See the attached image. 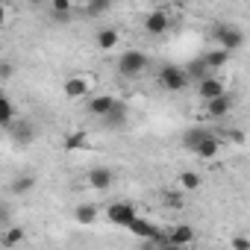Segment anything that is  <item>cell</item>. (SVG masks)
<instances>
[{"instance_id": "cell-1", "label": "cell", "mask_w": 250, "mask_h": 250, "mask_svg": "<svg viewBox=\"0 0 250 250\" xmlns=\"http://www.w3.org/2000/svg\"><path fill=\"white\" fill-rule=\"evenodd\" d=\"M118 71H121V77H127V80L142 77L147 71V56L142 50H124L118 56Z\"/></svg>"}, {"instance_id": "cell-2", "label": "cell", "mask_w": 250, "mask_h": 250, "mask_svg": "<svg viewBox=\"0 0 250 250\" xmlns=\"http://www.w3.org/2000/svg\"><path fill=\"white\" fill-rule=\"evenodd\" d=\"M212 36H215L218 47L227 50V53H232V50H238V47L244 44V33H241L235 24H218V27L212 30Z\"/></svg>"}, {"instance_id": "cell-3", "label": "cell", "mask_w": 250, "mask_h": 250, "mask_svg": "<svg viewBox=\"0 0 250 250\" xmlns=\"http://www.w3.org/2000/svg\"><path fill=\"white\" fill-rule=\"evenodd\" d=\"M6 130H9V139H12L15 145H21V147L33 145V142H36V133H39V130H36V124H33L30 118H15Z\"/></svg>"}, {"instance_id": "cell-4", "label": "cell", "mask_w": 250, "mask_h": 250, "mask_svg": "<svg viewBox=\"0 0 250 250\" xmlns=\"http://www.w3.org/2000/svg\"><path fill=\"white\" fill-rule=\"evenodd\" d=\"M159 85L165 91H183L188 85V77L180 65H162L159 68Z\"/></svg>"}, {"instance_id": "cell-5", "label": "cell", "mask_w": 250, "mask_h": 250, "mask_svg": "<svg viewBox=\"0 0 250 250\" xmlns=\"http://www.w3.org/2000/svg\"><path fill=\"white\" fill-rule=\"evenodd\" d=\"M106 215H109V221H112V224H118V227H130V221H133V218H139V215H136V209H133L130 203H112V206L106 209Z\"/></svg>"}, {"instance_id": "cell-6", "label": "cell", "mask_w": 250, "mask_h": 250, "mask_svg": "<svg viewBox=\"0 0 250 250\" xmlns=\"http://www.w3.org/2000/svg\"><path fill=\"white\" fill-rule=\"evenodd\" d=\"M88 91H91V85H88L85 77H68L65 85H62V94H65L68 100H80V97H85Z\"/></svg>"}, {"instance_id": "cell-7", "label": "cell", "mask_w": 250, "mask_h": 250, "mask_svg": "<svg viewBox=\"0 0 250 250\" xmlns=\"http://www.w3.org/2000/svg\"><path fill=\"white\" fill-rule=\"evenodd\" d=\"M168 27H171V18H168V12H162V9H153V12L145 18V30H147L150 36H162Z\"/></svg>"}, {"instance_id": "cell-8", "label": "cell", "mask_w": 250, "mask_h": 250, "mask_svg": "<svg viewBox=\"0 0 250 250\" xmlns=\"http://www.w3.org/2000/svg\"><path fill=\"white\" fill-rule=\"evenodd\" d=\"M197 91H200V97L209 103V100H215V97H221V94H227V85L218 80V77H206V80H200V85H197Z\"/></svg>"}, {"instance_id": "cell-9", "label": "cell", "mask_w": 250, "mask_h": 250, "mask_svg": "<svg viewBox=\"0 0 250 250\" xmlns=\"http://www.w3.org/2000/svg\"><path fill=\"white\" fill-rule=\"evenodd\" d=\"M112 183H115V174H112L109 168H91V171H88V186H91V188L106 191V188H112Z\"/></svg>"}, {"instance_id": "cell-10", "label": "cell", "mask_w": 250, "mask_h": 250, "mask_svg": "<svg viewBox=\"0 0 250 250\" xmlns=\"http://www.w3.org/2000/svg\"><path fill=\"white\" fill-rule=\"evenodd\" d=\"M118 100L112 97V94H97V97H91L88 100V112L94 115V118H106L109 112H112V106H115Z\"/></svg>"}, {"instance_id": "cell-11", "label": "cell", "mask_w": 250, "mask_h": 250, "mask_svg": "<svg viewBox=\"0 0 250 250\" xmlns=\"http://www.w3.org/2000/svg\"><path fill=\"white\" fill-rule=\"evenodd\" d=\"M127 118H130V115H127V106H124V103L118 100V103L112 106V112H109L106 118H100V121H103V127L118 130V127H124V124H127Z\"/></svg>"}, {"instance_id": "cell-12", "label": "cell", "mask_w": 250, "mask_h": 250, "mask_svg": "<svg viewBox=\"0 0 250 250\" xmlns=\"http://www.w3.org/2000/svg\"><path fill=\"white\" fill-rule=\"evenodd\" d=\"M218 150H221V142H218V136H212V133H206V136H203V142L194 147V153H197L200 159H215V156H218Z\"/></svg>"}, {"instance_id": "cell-13", "label": "cell", "mask_w": 250, "mask_h": 250, "mask_svg": "<svg viewBox=\"0 0 250 250\" xmlns=\"http://www.w3.org/2000/svg\"><path fill=\"white\" fill-rule=\"evenodd\" d=\"M194 241V229L188 227V224H177L174 229H171V235H168V244H177V247H186V244H191Z\"/></svg>"}, {"instance_id": "cell-14", "label": "cell", "mask_w": 250, "mask_h": 250, "mask_svg": "<svg viewBox=\"0 0 250 250\" xmlns=\"http://www.w3.org/2000/svg\"><path fill=\"white\" fill-rule=\"evenodd\" d=\"M200 62L206 65V71H218V68H224V65L229 62V53H227V50H221V47H215V50L203 53V59H200Z\"/></svg>"}, {"instance_id": "cell-15", "label": "cell", "mask_w": 250, "mask_h": 250, "mask_svg": "<svg viewBox=\"0 0 250 250\" xmlns=\"http://www.w3.org/2000/svg\"><path fill=\"white\" fill-rule=\"evenodd\" d=\"M229 109H232V97L229 94H221V97H215V100L206 103V112L212 118H224V115H229Z\"/></svg>"}, {"instance_id": "cell-16", "label": "cell", "mask_w": 250, "mask_h": 250, "mask_svg": "<svg viewBox=\"0 0 250 250\" xmlns=\"http://www.w3.org/2000/svg\"><path fill=\"white\" fill-rule=\"evenodd\" d=\"M33 188H36V177H33V174H21V177H15L12 186H9V191H12L15 197H24V194H30Z\"/></svg>"}, {"instance_id": "cell-17", "label": "cell", "mask_w": 250, "mask_h": 250, "mask_svg": "<svg viewBox=\"0 0 250 250\" xmlns=\"http://www.w3.org/2000/svg\"><path fill=\"white\" fill-rule=\"evenodd\" d=\"M118 30H112V27H103V30H97V36H94V42H97V47L100 50H112V47H118Z\"/></svg>"}, {"instance_id": "cell-18", "label": "cell", "mask_w": 250, "mask_h": 250, "mask_svg": "<svg viewBox=\"0 0 250 250\" xmlns=\"http://www.w3.org/2000/svg\"><path fill=\"white\" fill-rule=\"evenodd\" d=\"M24 238H27V229H24V227H9L3 235H0V244H3L6 250H12V247H18Z\"/></svg>"}, {"instance_id": "cell-19", "label": "cell", "mask_w": 250, "mask_h": 250, "mask_svg": "<svg viewBox=\"0 0 250 250\" xmlns=\"http://www.w3.org/2000/svg\"><path fill=\"white\" fill-rule=\"evenodd\" d=\"M15 118H18V112L12 106V100L9 97H0V127H9Z\"/></svg>"}, {"instance_id": "cell-20", "label": "cell", "mask_w": 250, "mask_h": 250, "mask_svg": "<svg viewBox=\"0 0 250 250\" xmlns=\"http://www.w3.org/2000/svg\"><path fill=\"white\" fill-rule=\"evenodd\" d=\"M62 147H65V150H83V147H88V136H85L83 130H77V133H71V136L62 142Z\"/></svg>"}, {"instance_id": "cell-21", "label": "cell", "mask_w": 250, "mask_h": 250, "mask_svg": "<svg viewBox=\"0 0 250 250\" xmlns=\"http://www.w3.org/2000/svg\"><path fill=\"white\" fill-rule=\"evenodd\" d=\"M206 133H209V130H203V127H191V130L183 136V145H186L188 150H194V147L203 142V136H206Z\"/></svg>"}, {"instance_id": "cell-22", "label": "cell", "mask_w": 250, "mask_h": 250, "mask_svg": "<svg viewBox=\"0 0 250 250\" xmlns=\"http://www.w3.org/2000/svg\"><path fill=\"white\" fill-rule=\"evenodd\" d=\"M183 71H186V77H188V80H191V77H194V80H206V77H209V71H206V65H203L200 59L188 62V65H186Z\"/></svg>"}, {"instance_id": "cell-23", "label": "cell", "mask_w": 250, "mask_h": 250, "mask_svg": "<svg viewBox=\"0 0 250 250\" xmlns=\"http://www.w3.org/2000/svg\"><path fill=\"white\" fill-rule=\"evenodd\" d=\"M77 221H80V224H94V221H97V206H91V203L77 206Z\"/></svg>"}, {"instance_id": "cell-24", "label": "cell", "mask_w": 250, "mask_h": 250, "mask_svg": "<svg viewBox=\"0 0 250 250\" xmlns=\"http://www.w3.org/2000/svg\"><path fill=\"white\" fill-rule=\"evenodd\" d=\"M71 9H74V3H71V0H53V3H50V12L56 15V18H68L71 15Z\"/></svg>"}, {"instance_id": "cell-25", "label": "cell", "mask_w": 250, "mask_h": 250, "mask_svg": "<svg viewBox=\"0 0 250 250\" xmlns=\"http://www.w3.org/2000/svg\"><path fill=\"white\" fill-rule=\"evenodd\" d=\"M180 188H186V191L200 188V177H197L194 171H183V174H180Z\"/></svg>"}, {"instance_id": "cell-26", "label": "cell", "mask_w": 250, "mask_h": 250, "mask_svg": "<svg viewBox=\"0 0 250 250\" xmlns=\"http://www.w3.org/2000/svg\"><path fill=\"white\" fill-rule=\"evenodd\" d=\"M162 197H165V203H168V206H174V209H180V206H183V191H165Z\"/></svg>"}, {"instance_id": "cell-27", "label": "cell", "mask_w": 250, "mask_h": 250, "mask_svg": "<svg viewBox=\"0 0 250 250\" xmlns=\"http://www.w3.org/2000/svg\"><path fill=\"white\" fill-rule=\"evenodd\" d=\"M109 12V3H85V15H103Z\"/></svg>"}, {"instance_id": "cell-28", "label": "cell", "mask_w": 250, "mask_h": 250, "mask_svg": "<svg viewBox=\"0 0 250 250\" xmlns=\"http://www.w3.org/2000/svg\"><path fill=\"white\" fill-rule=\"evenodd\" d=\"M15 77V65L12 62H0V80H12Z\"/></svg>"}, {"instance_id": "cell-29", "label": "cell", "mask_w": 250, "mask_h": 250, "mask_svg": "<svg viewBox=\"0 0 250 250\" xmlns=\"http://www.w3.org/2000/svg\"><path fill=\"white\" fill-rule=\"evenodd\" d=\"M232 250H250V238L247 235H235L232 238Z\"/></svg>"}, {"instance_id": "cell-30", "label": "cell", "mask_w": 250, "mask_h": 250, "mask_svg": "<svg viewBox=\"0 0 250 250\" xmlns=\"http://www.w3.org/2000/svg\"><path fill=\"white\" fill-rule=\"evenodd\" d=\"M3 221H9V206L0 203V224H3Z\"/></svg>"}, {"instance_id": "cell-31", "label": "cell", "mask_w": 250, "mask_h": 250, "mask_svg": "<svg viewBox=\"0 0 250 250\" xmlns=\"http://www.w3.org/2000/svg\"><path fill=\"white\" fill-rule=\"evenodd\" d=\"M229 139H232L235 145H241V142H244V133H241V130H232V133H229Z\"/></svg>"}, {"instance_id": "cell-32", "label": "cell", "mask_w": 250, "mask_h": 250, "mask_svg": "<svg viewBox=\"0 0 250 250\" xmlns=\"http://www.w3.org/2000/svg\"><path fill=\"white\" fill-rule=\"evenodd\" d=\"M139 250H159V247H156V244H150V241H145V244H142Z\"/></svg>"}, {"instance_id": "cell-33", "label": "cell", "mask_w": 250, "mask_h": 250, "mask_svg": "<svg viewBox=\"0 0 250 250\" xmlns=\"http://www.w3.org/2000/svg\"><path fill=\"white\" fill-rule=\"evenodd\" d=\"M3 21H6V9H3V6H0V24H3Z\"/></svg>"}, {"instance_id": "cell-34", "label": "cell", "mask_w": 250, "mask_h": 250, "mask_svg": "<svg viewBox=\"0 0 250 250\" xmlns=\"http://www.w3.org/2000/svg\"><path fill=\"white\" fill-rule=\"evenodd\" d=\"M0 97H6V91H3V88H0Z\"/></svg>"}]
</instances>
